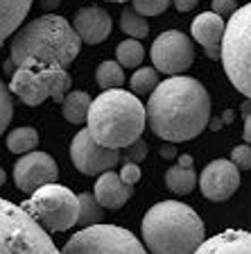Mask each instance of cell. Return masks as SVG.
<instances>
[{
    "mask_svg": "<svg viewBox=\"0 0 251 254\" xmlns=\"http://www.w3.org/2000/svg\"><path fill=\"white\" fill-rule=\"evenodd\" d=\"M222 125H224V121H222V118H210V121H208V127L213 129V132L222 129Z\"/></svg>",
    "mask_w": 251,
    "mask_h": 254,
    "instance_id": "obj_38",
    "label": "cell"
},
{
    "mask_svg": "<svg viewBox=\"0 0 251 254\" xmlns=\"http://www.w3.org/2000/svg\"><path fill=\"white\" fill-rule=\"evenodd\" d=\"M242 136H245L247 143H251V114L245 116V132H242Z\"/></svg>",
    "mask_w": 251,
    "mask_h": 254,
    "instance_id": "obj_34",
    "label": "cell"
},
{
    "mask_svg": "<svg viewBox=\"0 0 251 254\" xmlns=\"http://www.w3.org/2000/svg\"><path fill=\"white\" fill-rule=\"evenodd\" d=\"M158 84V70L156 68H150V66H145V68H138L136 73L131 75L129 79V86L134 93H152L154 89H156Z\"/></svg>",
    "mask_w": 251,
    "mask_h": 254,
    "instance_id": "obj_26",
    "label": "cell"
},
{
    "mask_svg": "<svg viewBox=\"0 0 251 254\" xmlns=\"http://www.w3.org/2000/svg\"><path fill=\"white\" fill-rule=\"evenodd\" d=\"M0 254H61L21 204L0 197Z\"/></svg>",
    "mask_w": 251,
    "mask_h": 254,
    "instance_id": "obj_5",
    "label": "cell"
},
{
    "mask_svg": "<svg viewBox=\"0 0 251 254\" xmlns=\"http://www.w3.org/2000/svg\"><path fill=\"white\" fill-rule=\"evenodd\" d=\"M210 7H213L215 14H220L224 18V16H231L236 11V0H213Z\"/></svg>",
    "mask_w": 251,
    "mask_h": 254,
    "instance_id": "obj_32",
    "label": "cell"
},
{
    "mask_svg": "<svg viewBox=\"0 0 251 254\" xmlns=\"http://www.w3.org/2000/svg\"><path fill=\"white\" fill-rule=\"evenodd\" d=\"M89 107H91V95L86 91H68L61 100V111L63 118L73 125H82L86 123L89 116Z\"/></svg>",
    "mask_w": 251,
    "mask_h": 254,
    "instance_id": "obj_19",
    "label": "cell"
},
{
    "mask_svg": "<svg viewBox=\"0 0 251 254\" xmlns=\"http://www.w3.org/2000/svg\"><path fill=\"white\" fill-rule=\"evenodd\" d=\"M79 216H77V225L82 227H91L98 225L104 218V206L95 200L93 193H79Z\"/></svg>",
    "mask_w": 251,
    "mask_h": 254,
    "instance_id": "obj_22",
    "label": "cell"
},
{
    "mask_svg": "<svg viewBox=\"0 0 251 254\" xmlns=\"http://www.w3.org/2000/svg\"><path fill=\"white\" fill-rule=\"evenodd\" d=\"M9 91L18 95V100L30 107H37L52 98L61 102L63 95L70 91V75L61 66L48 68H14L9 82Z\"/></svg>",
    "mask_w": 251,
    "mask_h": 254,
    "instance_id": "obj_8",
    "label": "cell"
},
{
    "mask_svg": "<svg viewBox=\"0 0 251 254\" xmlns=\"http://www.w3.org/2000/svg\"><path fill=\"white\" fill-rule=\"evenodd\" d=\"M195 5H197V0H174V7L179 11H190L195 9Z\"/></svg>",
    "mask_w": 251,
    "mask_h": 254,
    "instance_id": "obj_33",
    "label": "cell"
},
{
    "mask_svg": "<svg viewBox=\"0 0 251 254\" xmlns=\"http://www.w3.org/2000/svg\"><path fill=\"white\" fill-rule=\"evenodd\" d=\"M120 180L127 182V184H131V186L136 184V182L141 180V168H138V164L125 159V164H122V168H120Z\"/></svg>",
    "mask_w": 251,
    "mask_h": 254,
    "instance_id": "obj_31",
    "label": "cell"
},
{
    "mask_svg": "<svg viewBox=\"0 0 251 254\" xmlns=\"http://www.w3.org/2000/svg\"><path fill=\"white\" fill-rule=\"evenodd\" d=\"M195 254H251V232L226 229L215 234L213 238H204Z\"/></svg>",
    "mask_w": 251,
    "mask_h": 254,
    "instance_id": "obj_17",
    "label": "cell"
},
{
    "mask_svg": "<svg viewBox=\"0 0 251 254\" xmlns=\"http://www.w3.org/2000/svg\"><path fill=\"white\" fill-rule=\"evenodd\" d=\"M39 5H41L46 11H50V9H57V7L61 5V0H41Z\"/></svg>",
    "mask_w": 251,
    "mask_h": 254,
    "instance_id": "obj_35",
    "label": "cell"
},
{
    "mask_svg": "<svg viewBox=\"0 0 251 254\" xmlns=\"http://www.w3.org/2000/svg\"><path fill=\"white\" fill-rule=\"evenodd\" d=\"M224 30L226 23L220 14L215 11H204L190 25V34L193 39L204 48V53L208 59H220V48H222V39H224Z\"/></svg>",
    "mask_w": 251,
    "mask_h": 254,
    "instance_id": "obj_15",
    "label": "cell"
},
{
    "mask_svg": "<svg viewBox=\"0 0 251 254\" xmlns=\"http://www.w3.org/2000/svg\"><path fill=\"white\" fill-rule=\"evenodd\" d=\"M14 116V98H11L9 86L0 79V134L5 132Z\"/></svg>",
    "mask_w": 251,
    "mask_h": 254,
    "instance_id": "obj_27",
    "label": "cell"
},
{
    "mask_svg": "<svg viewBox=\"0 0 251 254\" xmlns=\"http://www.w3.org/2000/svg\"><path fill=\"white\" fill-rule=\"evenodd\" d=\"M179 166H183V168H193V157H190V154H181V157H179Z\"/></svg>",
    "mask_w": 251,
    "mask_h": 254,
    "instance_id": "obj_37",
    "label": "cell"
},
{
    "mask_svg": "<svg viewBox=\"0 0 251 254\" xmlns=\"http://www.w3.org/2000/svg\"><path fill=\"white\" fill-rule=\"evenodd\" d=\"M95 79L102 91L106 89H120L125 84V70L118 62H102L95 70Z\"/></svg>",
    "mask_w": 251,
    "mask_h": 254,
    "instance_id": "obj_23",
    "label": "cell"
},
{
    "mask_svg": "<svg viewBox=\"0 0 251 254\" xmlns=\"http://www.w3.org/2000/svg\"><path fill=\"white\" fill-rule=\"evenodd\" d=\"M131 7L143 16H158L170 7V0H131Z\"/></svg>",
    "mask_w": 251,
    "mask_h": 254,
    "instance_id": "obj_28",
    "label": "cell"
},
{
    "mask_svg": "<svg viewBox=\"0 0 251 254\" xmlns=\"http://www.w3.org/2000/svg\"><path fill=\"white\" fill-rule=\"evenodd\" d=\"M145 114L147 125L158 138L170 143L190 141L208 127V91L195 77L172 75L150 93Z\"/></svg>",
    "mask_w": 251,
    "mask_h": 254,
    "instance_id": "obj_1",
    "label": "cell"
},
{
    "mask_svg": "<svg viewBox=\"0 0 251 254\" xmlns=\"http://www.w3.org/2000/svg\"><path fill=\"white\" fill-rule=\"evenodd\" d=\"M39 145V134L34 127H16L7 134V148L14 154H25Z\"/></svg>",
    "mask_w": 251,
    "mask_h": 254,
    "instance_id": "obj_21",
    "label": "cell"
},
{
    "mask_svg": "<svg viewBox=\"0 0 251 254\" xmlns=\"http://www.w3.org/2000/svg\"><path fill=\"white\" fill-rule=\"evenodd\" d=\"M231 161L240 170H251V143H240L231 152Z\"/></svg>",
    "mask_w": 251,
    "mask_h": 254,
    "instance_id": "obj_29",
    "label": "cell"
},
{
    "mask_svg": "<svg viewBox=\"0 0 251 254\" xmlns=\"http://www.w3.org/2000/svg\"><path fill=\"white\" fill-rule=\"evenodd\" d=\"M34 0H0V46L18 30Z\"/></svg>",
    "mask_w": 251,
    "mask_h": 254,
    "instance_id": "obj_18",
    "label": "cell"
},
{
    "mask_svg": "<svg viewBox=\"0 0 251 254\" xmlns=\"http://www.w3.org/2000/svg\"><path fill=\"white\" fill-rule=\"evenodd\" d=\"M93 195L104 209L115 211V209L125 206L127 202L131 200V195H134V186L127 184V182H122L120 175H115L113 170H106V173H102L98 177V182H95Z\"/></svg>",
    "mask_w": 251,
    "mask_h": 254,
    "instance_id": "obj_16",
    "label": "cell"
},
{
    "mask_svg": "<svg viewBox=\"0 0 251 254\" xmlns=\"http://www.w3.org/2000/svg\"><path fill=\"white\" fill-rule=\"evenodd\" d=\"M21 206L46 232H66L77 225L79 197L57 182L37 189L30 200L23 202Z\"/></svg>",
    "mask_w": 251,
    "mask_h": 254,
    "instance_id": "obj_7",
    "label": "cell"
},
{
    "mask_svg": "<svg viewBox=\"0 0 251 254\" xmlns=\"http://www.w3.org/2000/svg\"><path fill=\"white\" fill-rule=\"evenodd\" d=\"M70 159L82 175H102L120 164V150L100 145L86 127V129H79L70 143Z\"/></svg>",
    "mask_w": 251,
    "mask_h": 254,
    "instance_id": "obj_11",
    "label": "cell"
},
{
    "mask_svg": "<svg viewBox=\"0 0 251 254\" xmlns=\"http://www.w3.org/2000/svg\"><path fill=\"white\" fill-rule=\"evenodd\" d=\"M61 254H150L145 245L129 229L118 225H91L82 227L68 243L63 245Z\"/></svg>",
    "mask_w": 251,
    "mask_h": 254,
    "instance_id": "obj_9",
    "label": "cell"
},
{
    "mask_svg": "<svg viewBox=\"0 0 251 254\" xmlns=\"http://www.w3.org/2000/svg\"><path fill=\"white\" fill-rule=\"evenodd\" d=\"M120 30L129 34L131 39H143L150 34V23L145 21V16L138 14L134 7H127L120 14Z\"/></svg>",
    "mask_w": 251,
    "mask_h": 254,
    "instance_id": "obj_25",
    "label": "cell"
},
{
    "mask_svg": "<svg viewBox=\"0 0 251 254\" xmlns=\"http://www.w3.org/2000/svg\"><path fill=\"white\" fill-rule=\"evenodd\" d=\"M174 154H177V152H174V148H172V145H170V141H167V145H163V148H161V157H165V159H172Z\"/></svg>",
    "mask_w": 251,
    "mask_h": 254,
    "instance_id": "obj_36",
    "label": "cell"
},
{
    "mask_svg": "<svg viewBox=\"0 0 251 254\" xmlns=\"http://www.w3.org/2000/svg\"><path fill=\"white\" fill-rule=\"evenodd\" d=\"M240 186V168L231 159H215L199 175V189L213 202L229 200Z\"/></svg>",
    "mask_w": 251,
    "mask_h": 254,
    "instance_id": "obj_13",
    "label": "cell"
},
{
    "mask_svg": "<svg viewBox=\"0 0 251 254\" xmlns=\"http://www.w3.org/2000/svg\"><path fill=\"white\" fill-rule=\"evenodd\" d=\"M115 57H118V64L122 68H138L143 57H145V50H143L138 39H125L115 48Z\"/></svg>",
    "mask_w": 251,
    "mask_h": 254,
    "instance_id": "obj_24",
    "label": "cell"
},
{
    "mask_svg": "<svg viewBox=\"0 0 251 254\" xmlns=\"http://www.w3.org/2000/svg\"><path fill=\"white\" fill-rule=\"evenodd\" d=\"M57 177H59V168L48 152L32 150V152H25L14 164V182L27 195H32L41 186L57 182Z\"/></svg>",
    "mask_w": 251,
    "mask_h": 254,
    "instance_id": "obj_12",
    "label": "cell"
},
{
    "mask_svg": "<svg viewBox=\"0 0 251 254\" xmlns=\"http://www.w3.org/2000/svg\"><path fill=\"white\" fill-rule=\"evenodd\" d=\"M150 57L154 62V68L165 75H179L193 66L195 62V46L183 32L167 30L161 32L152 43Z\"/></svg>",
    "mask_w": 251,
    "mask_h": 254,
    "instance_id": "obj_10",
    "label": "cell"
},
{
    "mask_svg": "<svg viewBox=\"0 0 251 254\" xmlns=\"http://www.w3.org/2000/svg\"><path fill=\"white\" fill-rule=\"evenodd\" d=\"M125 152H127V161H134V164H141L143 159L147 157V152H150V148H147V143L143 141V138H136L134 143H129L125 148Z\"/></svg>",
    "mask_w": 251,
    "mask_h": 254,
    "instance_id": "obj_30",
    "label": "cell"
},
{
    "mask_svg": "<svg viewBox=\"0 0 251 254\" xmlns=\"http://www.w3.org/2000/svg\"><path fill=\"white\" fill-rule=\"evenodd\" d=\"M5 182H7V175H5V170L0 168V186H5Z\"/></svg>",
    "mask_w": 251,
    "mask_h": 254,
    "instance_id": "obj_40",
    "label": "cell"
},
{
    "mask_svg": "<svg viewBox=\"0 0 251 254\" xmlns=\"http://www.w3.org/2000/svg\"><path fill=\"white\" fill-rule=\"evenodd\" d=\"M82 39L73 30V23L63 16H39L14 34L9 48V68H68L77 59Z\"/></svg>",
    "mask_w": 251,
    "mask_h": 254,
    "instance_id": "obj_2",
    "label": "cell"
},
{
    "mask_svg": "<svg viewBox=\"0 0 251 254\" xmlns=\"http://www.w3.org/2000/svg\"><path fill=\"white\" fill-rule=\"evenodd\" d=\"M145 107L136 93H127L122 89H106L89 107V132L100 145L122 150L145 129Z\"/></svg>",
    "mask_w": 251,
    "mask_h": 254,
    "instance_id": "obj_4",
    "label": "cell"
},
{
    "mask_svg": "<svg viewBox=\"0 0 251 254\" xmlns=\"http://www.w3.org/2000/svg\"><path fill=\"white\" fill-rule=\"evenodd\" d=\"M141 232L150 254H195L206 238L197 211L177 200L156 202L143 218Z\"/></svg>",
    "mask_w": 251,
    "mask_h": 254,
    "instance_id": "obj_3",
    "label": "cell"
},
{
    "mask_svg": "<svg viewBox=\"0 0 251 254\" xmlns=\"http://www.w3.org/2000/svg\"><path fill=\"white\" fill-rule=\"evenodd\" d=\"M73 30L77 32L82 43L98 46L111 34V16L109 11L98 5L82 7L73 18Z\"/></svg>",
    "mask_w": 251,
    "mask_h": 254,
    "instance_id": "obj_14",
    "label": "cell"
},
{
    "mask_svg": "<svg viewBox=\"0 0 251 254\" xmlns=\"http://www.w3.org/2000/svg\"><path fill=\"white\" fill-rule=\"evenodd\" d=\"M111 2H127V0H111Z\"/></svg>",
    "mask_w": 251,
    "mask_h": 254,
    "instance_id": "obj_41",
    "label": "cell"
},
{
    "mask_svg": "<svg viewBox=\"0 0 251 254\" xmlns=\"http://www.w3.org/2000/svg\"><path fill=\"white\" fill-rule=\"evenodd\" d=\"M165 186L177 195H188L197 186V173L193 168L172 166V168L165 170Z\"/></svg>",
    "mask_w": 251,
    "mask_h": 254,
    "instance_id": "obj_20",
    "label": "cell"
},
{
    "mask_svg": "<svg viewBox=\"0 0 251 254\" xmlns=\"http://www.w3.org/2000/svg\"><path fill=\"white\" fill-rule=\"evenodd\" d=\"M220 50L226 77L251 100V2L231 14Z\"/></svg>",
    "mask_w": 251,
    "mask_h": 254,
    "instance_id": "obj_6",
    "label": "cell"
},
{
    "mask_svg": "<svg viewBox=\"0 0 251 254\" xmlns=\"http://www.w3.org/2000/svg\"><path fill=\"white\" fill-rule=\"evenodd\" d=\"M233 118H236V111H233V109H226L224 116H222V121H224V125H229V123H233Z\"/></svg>",
    "mask_w": 251,
    "mask_h": 254,
    "instance_id": "obj_39",
    "label": "cell"
}]
</instances>
